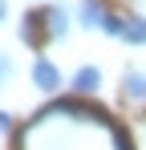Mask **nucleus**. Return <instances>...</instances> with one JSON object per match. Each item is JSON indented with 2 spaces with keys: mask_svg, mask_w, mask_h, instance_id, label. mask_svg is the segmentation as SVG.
<instances>
[{
  "mask_svg": "<svg viewBox=\"0 0 146 150\" xmlns=\"http://www.w3.org/2000/svg\"><path fill=\"white\" fill-rule=\"evenodd\" d=\"M21 150H130V142L101 110L69 98L53 101L21 130Z\"/></svg>",
  "mask_w": 146,
  "mask_h": 150,
  "instance_id": "obj_1",
  "label": "nucleus"
},
{
  "mask_svg": "<svg viewBox=\"0 0 146 150\" xmlns=\"http://www.w3.org/2000/svg\"><path fill=\"white\" fill-rule=\"evenodd\" d=\"M33 85L41 89V93H53V89H61V69L45 61V57H37L33 61Z\"/></svg>",
  "mask_w": 146,
  "mask_h": 150,
  "instance_id": "obj_2",
  "label": "nucleus"
},
{
  "mask_svg": "<svg viewBox=\"0 0 146 150\" xmlns=\"http://www.w3.org/2000/svg\"><path fill=\"white\" fill-rule=\"evenodd\" d=\"M41 16H45V37L49 41H61V37L69 33V12H65V4H49V8H41Z\"/></svg>",
  "mask_w": 146,
  "mask_h": 150,
  "instance_id": "obj_3",
  "label": "nucleus"
},
{
  "mask_svg": "<svg viewBox=\"0 0 146 150\" xmlns=\"http://www.w3.org/2000/svg\"><path fill=\"white\" fill-rule=\"evenodd\" d=\"M101 21H106V4L101 0H81L77 4V25L81 28H101Z\"/></svg>",
  "mask_w": 146,
  "mask_h": 150,
  "instance_id": "obj_4",
  "label": "nucleus"
},
{
  "mask_svg": "<svg viewBox=\"0 0 146 150\" xmlns=\"http://www.w3.org/2000/svg\"><path fill=\"white\" fill-rule=\"evenodd\" d=\"M97 85H101V69L97 65H81L73 73V89L77 93H97Z\"/></svg>",
  "mask_w": 146,
  "mask_h": 150,
  "instance_id": "obj_5",
  "label": "nucleus"
},
{
  "mask_svg": "<svg viewBox=\"0 0 146 150\" xmlns=\"http://www.w3.org/2000/svg\"><path fill=\"white\" fill-rule=\"evenodd\" d=\"M41 33H45V16H41V12H28V16L21 21L24 45H33V49H37V45H41Z\"/></svg>",
  "mask_w": 146,
  "mask_h": 150,
  "instance_id": "obj_6",
  "label": "nucleus"
},
{
  "mask_svg": "<svg viewBox=\"0 0 146 150\" xmlns=\"http://www.w3.org/2000/svg\"><path fill=\"white\" fill-rule=\"evenodd\" d=\"M122 41H126V45H146V16H126Z\"/></svg>",
  "mask_w": 146,
  "mask_h": 150,
  "instance_id": "obj_7",
  "label": "nucleus"
},
{
  "mask_svg": "<svg viewBox=\"0 0 146 150\" xmlns=\"http://www.w3.org/2000/svg\"><path fill=\"white\" fill-rule=\"evenodd\" d=\"M122 93H126L130 101H146V73H126Z\"/></svg>",
  "mask_w": 146,
  "mask_h": 150,
  "instance_id": "obj_8",
  "label": "nucleus"
},
{
  "mask_svg": "<svg viewBox=\"0 0 146 150\" xmlns=\"http://www.w3.org/2000/svg\"><path fill=\"white\" fill-rule=\"evenodd\" d=\"M122 25H126V16H118V12H106L101 33H106V37H122Z\"/></svg>",
  "mask_w": 146,
  "mask_h": 150,
  "instance_id": "obj_9",
  "label": "nucleus"
},
{
  "mask_svg": "<svg viewBox=\"0 0 146 150\" xmlns=\"http://www.w3.org/2000/svg\"><path fill=\"white\" fill-rule=\"evenodd\" d=\"M8 77H12V57H8V53H0V89L8 85Z\"/></svg>",
  "mask_w": 146,
  "mask_h": 150,
  "instance_id": "obj_10",
  "label": "nucleus"
},
{
  "mask_svg": "<svg viewBox=\"0 0 146 150\" xmlns=\"http://www.w3.org/2000/svg\"><path fill=\"white\" fill-rule=\"evenodd\" d=\"M8 130H12V114H4V110H0V134H8Z\"/></svg>",
  "mask_w": 146,
  "mask_h": 150,
  "instance_id": "obj_11",
  "label": "nucleus"
},
{
  "mask_svg": "<svg viewBox=\"0 0 146 150\" xmlns=\"http://www.w3.org/2000/svg\"><path fill=\"white\" fill-rule=\"evenodd\" d=\"M4 16H8V4H4V0H0V21H4Z\"/></svg>",
  "mask_w": 146,
  "mask_h": 150,
  "instance_id": "obj_12",
  "label": "nucleus"
}]
</instances>
